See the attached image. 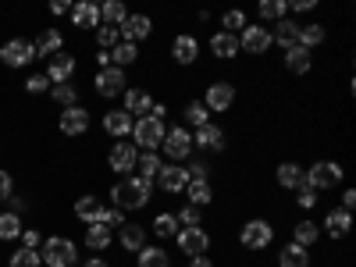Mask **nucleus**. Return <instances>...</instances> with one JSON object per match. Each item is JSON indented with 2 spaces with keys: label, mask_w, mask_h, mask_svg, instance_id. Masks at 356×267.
<instances>
[{
  "label": "nucleus",
  "mask_w": 356,
  "mask_h": 267,
  "mask_svg": "<svg viewBox=\"0 0 356 267\" xmlns=\"http://www.w3.org/2000/svg\"><path fill=\"white\" fill-rule=\"evenodd\" d=\"M86 129H89V111L86 107H65L61 111V132L65 136H86Z\"/></svg>",
  "instance_id": "obj_15"
},
{
  "label": "nucleus",
  "mask_w": 356,
  "mask_h": 267,
  "mask_svg": "<svg viewBox=\"0 0 356 267\" xmlns=\"http://www.w3.org/2000/svg\"><path fill=\"white\" fill-rule=\"evenodd\" d=\"M93 86H97V93L104 97V100H111V97H122L125 89H129V79H125V72L122 68H100L97 72V79H93Z\"/></svg>",
  "instance_id": "obj_8"
},
{
  "label": "nucleus",
  "mask_w": 356,
  "mask_h": 267,
  "mask_svg": "<svg viewBox=\"0 0 356 267\" xmlns=\"http://www.w3.org/2000/svg\"><path fill=\"white\" fill-rule=\"evenodd\" d=\"M193 146H200V150H211V154H218V150H225V132H221L218 125H203V129H196V136H193Z\"/></svg>",
  "instance_id": "obj_22"
},
{
  "label": "nucleus",
  "mask_w": 356,
  "mask_h": 267,
  "mask_svg": "<svg viewBox=\"0 0 356 267\" xmlns=\"http://www.w3.org/2000/svg\"><path fill=\"white\" fill-rule=\"evenodd\" d=\"M239 50H246V54H253V57L267 54V50H271V33H267L264 25H246L243 36H239Z\"/></svg>",
  "instance_id": "obj_11"
},
{
  "label": "nucleus",
  "mask_w": 356,
  "mask_h": 267,
  "mask_svg": "<svg viewBox=\"0 0 356 267\" xmlns=\"http://www.w3.org/2000/svg\"><path fill=\"white\" fill-rule=\"evenodd\" d=\"M0 61H4L8 68H25L29 61H36V50L25 40H11V43L0 47Z\"/></svg>",
  "instance_id": "obj_10"
},
{
  "label": "nucleus",
  "mask_w": 356,
  "mask_h": 267,
  "mask_svg": "<svg viewBox=\"0 0 356 267\" xmlns=\"http://www.w3.org/2000/svg\"><path fill=\"white\" fill-rule=\"evenodd\" d=\"M50 11H54V15H72V4H68V0H54Z\"/></svg>",
  "instance_id": "obj_56"
},
{
  "label": "nucleus",
  "mask_w": 356,
  "mask_h": 267,
  "mask_svg": "<svg viewBox=\"0 0 356 267\" xmlns=\"http://www.w3.org/2000/svg\"><path fill=\"white\" fill-rule=\"evenodd\" d=\"M22 243H25V250H40V243H43V239H40V232L25 228V232H22Z\"/></svg>",
  "instance_id": "obj_52"
},
{
  "label": "nucleus",
  "mask_w": 356,
  "mask_h": 267,
  "mask_svg": "<svg viewBox=\"0 0 356 267\" xmlns=\"http://www.w3.org/2000/svg\"><path fill=\"white\" fill-rule=\"evenodd\" d=\"M324 36H328V33H324V25H300V47L303 50H314V47H321L324 43Z\"/></svg>",
  "instance_id": "obj_38"
},
{
  "label": "nucleus",
  "mask_w": 356,
  "mask_h": 267,
  "mask_svg": "<svg viewBox=\"0 0 356 267\" xmlns=\"http://www.w3.org/2000/svg\"><path fill=\"white\" fill-rule=\"evenodd\" d=\"M321 228L328 232L332 239H346L349 228H353V214H346V211H328V214H324V225H321Z\"/></svg>",
  "instance_id": "obj_24"
},
{
  "label": "nucleus",
  "mask_w": 356,
  "mask_h": 267,
  "mask_svg": "<svg viewBox=\"0 0 356 267\" xmlns=\"http://www.w3.org/2000/svg\"><path fill=\"white\" fill-rule=\"evenodd\" d=\"M317 235H321V225H314V221L307 218V221H300V225L292 228V243L303 246V250H310V246L317 243Z\"/></svg>",
  "instance_id": "obj_30"
},
{
  "label": "nucleus",
  "mask_w": 356,
  "mask_h": 267,
  "mask_svg": "<svg viewBox=\"0 0 356 267\" xmlns=\"http://www.w3.org/2000/svg\"><path fill=\"white\" fill-rule=\"evenodd\" d=\"M182 118H186V122H189L193 129H203V125H211V111H207L203 104H189Z\"/></svg>",
  "instance_id": "obj_43"
},
{
  "label": "nucleus",
  "mask_w": 356,
  "mask_h": 267,
  "mask_svg": "<svg viewBox=\"0 0 356 267\" xmlns=\"http://www.w3.org/2000/svg\"><path fill=\"white\" fill-rule=\"evenodd\" d=\"M186 175H189V182H207V175H211V168H207L203 161H196L193 168H186Z\"/></svg>",
  "instance_id": "obj_51"
},
{
  "label": "nucleus",
  "mask_w": 356,
  "mask_h": 267,
  "mask_svg": "<svg viewBox=\"0 0 356 267\" xmlns=\"http://www.w3.org/2000/svg\"><path fill=\"white\" fill-rule=\"evenodd\" d=\"M86 246H89V250H97V253H104V250L111 246V228H107V225H89V232H86Z\"/></svg>",
  "instance_id": "obj_36"
},
{
  "label": "nucleus",
  "mask_w": 356,
  "mask_h": 267,
  "mask_svg": "<svg viewBox=\"0 0 356 267\" xmlns=\"http://www.w3.org/2000/svg\"><path fill=\"white\" fill-rule=\"evenodd\" d=\"M72 72H75V57H72V54H57V57H50V68H47L50 86L68 82V79H72Z\"/></svg>",
  "instance_id": "obj_21"
},
{
  "label": "nucleus",
  "mask_w": 356,
  "mask_h": 267,
  "mask_svg": "<svg viewBox=\"0 0 356 267\" xmlns=\"http://www.w3.org/2000/svg\"><path fill=\"white\" fill-rule=\"evenodd\" d=\"M164 122H157V118H150V114H146V118H139V122L132 125V136H136V146H143V150L146 154H154L157 150V146L164 143Z\"/></svg>",
  "instance_id": "obj_4"
},
{
  "label": "nucleus",
  "mask_w": 356,
  "mask_h": 267,
  "mask_svg": "<svg viewBox=\"0 0 356 267\" xmlns=\"http://www.w3.org/2000/svg\"><path fill=\"white\" fill-rule=\"evenodd\" d=\"M75 218H82L86 225H100L104 203H100L97 196H79V200H75Z\"/></svg>",
  "instance_id": "obj_25"
},
{
  "label": "nucleus",
  "mask_w": 356,
  "mask_h": 267,
  "mask_svg": "<svg viewBox=\"0 0 356 267\" xmlns=\"http://www.w3.org/2000/svg\"><path fill=\"white\" fill-rule=\"evenodd\" d=\"M43 264V257H40V250H18V253H11V267H40Z\"/></svg>",
  "instance_id": "obj_44"
},
{
  "label": "nucleus",
  "mask_w": 356,
  "mask_h": 267,
  "mask_svg": "<svg viewBox=\"0 0 356 267\" xmlns=\"http://www.w3.org/2000/svg\"><path fill=\"white\" fill-rule=\"evenodd\" d=\"M8 200H11V214H18V218H22V211H25V200H22V196H8Z\"/></svg>",
  "instance_id": "obj_58"
},
{
  "label": "nucleus",
  "mask_w": 356,
  "mask_h": 267,
  "mask_svg": "<svg viewBox=\"0 0 356 267\" xmlns=\"http://www.w3.org/2000/svg\"><path fill=\"white\" fill-rule=\"evenodd\" d=\"M136 264H139V267H171L164 246H143L139 257H136Z\"/></svg>",
  "instance_id": "obj_31"
},
{
  "label": "nucleus",
  "mask_w": 356,
  "mask_h": 267,
  "mask_svg": "<svg viewBox=\"0 0 356 267\" xmlns=\"http://www.w3.org/2000/svg\"><path fill=\"white\" fill-rule=\"evenodd\" d=\"M175 221H178V228H200V221H203V211H200V207H193V203H186L182 211L175 214Z\"/></svg>",
  "instance_id": "obj_40"
},
{
  "label": "nucleus",
  "mask_w": 356,
  "mask_h": 267,
  "mask_svg": "<svg viewBox=\"0 0 356 267\" xmlns=\"http://www.w3.org/2000/svg\"><path fill=\"white\" fill-rule=\"evenodd\" d=\"M136 61H139V47L136 43H118L111 50V65L122 68V72H125V65H136Z\"/></svg>",
  "instance_id": "obj_35"
},
{
  "label": "nucleus",
  "mask_w": 356,
  "mask_h": 267,
  "mask_svg": "<svg viewBox=\"0 0 356 267\" xmlns=\"http://www.w3.org/2000/svg\"><path fill=\"white\" fill-rule=\"evenodd\" d=\"M164 157H171V164H178V161H186V157H193V132L189 129H168L164 132Z\"/></svg>",
  "instance_id": "obj_6"
},
{
  "label": "nucleus",
  "mask_w": 356,
  "mask_h": 267,
  "mask_svg": "<svg viewBox=\"0 0 356 267\" xmlns=\"http://www.w3.org/2000/svg\"><path fill=\"white\" fill-rule=\"evenodd\" d=\"M275 178H278L282 189H300V186L307 182V168H300L296 161H282L278 171H275Z\"/></svg>",
  "instance_id": "obj_20"
},
{
  "label": "nucleus",
  "mask_w": 356,
  "mask_h": 267,
  "mask_svg": "<svg viewBox=\"0 0 356 267\" xmlns=\"http://www.w3.org/2000/svg\"><path fill=\"white\" fill-rule=\"evenodd\" d=\"M314 8H317V0H296V4H292V11H300V15H307Z\"/></svg>",
  "instance_id": "obj_55"
},
{
  "label": "nucleus",
  "mask_w": 356,
  "mask_h": 267,
  "mask_svg": "<svg viewBox=\"0 0 356 267\" xmlns=\"http://www.w3.org/2000/svg\"><path fill=\"white\" fill-rule=\"evenodd\" d=\"M125 114H139V118H146V114H150V107H154V97L150 93H146V89H125Z\"/></svg>",
  "instance_id": "obj_23"
},
{
  "label": "nucleus",
  "mask_w": 356,
  "mask_h": 267,
  "mask_svg": "<svg viewBox=\"0 0 356 267\" xmlns=\"http://www.w3.org/2000/svg\"><path fill=\"white\" fill-rule=\"evenodd\" d=\"M186 196H189L193 207H200V211H203V207L214 200V189H211V182H189L186 186Z\"/></svg>",
  "instance_id": "obj_37"
},
{
  "label": "nucleus",
  "mask_w": 356,
  "mask_h": 267,
  "mask_svg": "<svg viewBox=\"0 0 356 267\" xmlns=\"http://www.w3.org/2000/svg\"><path fill=\"white\" fill-rule=\"evenodd\" d=\"M72 18L79 29H100V4H89V0H79L72 8Z\"/></svg>",
  "instance_id": "obj_26"
},
{
  "label": "nucleus",
  "mask_w": 356,
  "mask_h": 267,
  "mask_svg": "<svg viewBox=\"0 0 356 267\" xmlns=\"http://www.w3.org/2000/svg\"><path fill=\"white\" fill-rule=\"evenodd\" d=\"M175 243H178V250L193 260V257H207V250H211V235H207L203 225L200 228H178Z\"/></svg>",
  "instance_id": "obj_7"
},
{
  "label": "nucleus",
  "mask_w": 356,
  "mask_h": 267,
  "mask_svg": "<svg viewBox=\"0 0 356 267\" xmlns=\"http://www.w3.org/2000/svg\"><path fill=\"white\" fill-rule=\"evenodd\" d=\"M157 186H161L164 193H186L189 175H186V168H182V164H164V168H161V175H157Z\"/></svg>",
  "instance_id": "obj_14"
},
{
  "label": "nucleus",
  "mask_w": 356,
  "mask_h": 267,
  "mask_svg": "<svg viewBox=\"0 0 356 267\" xmlns=\"http://www.w3.org/2000/svg\"><path fill=\"white\" fill-rule=\"evenodd\" d=\"M25 89H29L33 97H40V93H47V89H50V79H47V75H29Z\"/></svg>",
  "instance_id": "obj_50"
},
{
  "label": "nucleus",
  "mask_w": 356,
  "mask_h": 267,
  "mask_svg": "<svg viewBox=\"0 0 356 267\" xmlns=\"http://www.w3.org/2000/svg\"><path fill=\"white\" fill-rule=\"evenodd\" d=\"M232 104H235V86L232 82H211V86H207L203 107L211 111V114H225Z\"/></svg>",
  "instance_id": "obj_9"
},
{
  "label": "nucleus",
  "mask_w": 356,
  "mask_h": 267,
  "mask_svg": "<svg viewBox=\"0 0 356 267\" xmlns=\"http://www.w3.org/2000/svg\"><path fill=\"white\" fill-rule=\"evenodd\" d=\"M61 33H57V29H47V33L33 43V50H36V57H47V61H50V57H57V54H61Z\"/></svg>",
  "instance_id": "obj_28"
},
{
  "label": "nucleus",
  "mask_w": 356,
  "mask_h": 267,
  "mask_svg": "<svg viewBox=\"0 0 356 267\" xmlns=\"http://www.w3.org/2000/svg\"><path fill=\"white\" fill-rule=\"evenodd\" d=\"M150 118H157V122H164V118H168V104H154V107H150Z\"/></svg>",
  "instance_id": "obj_57"
},
{
  "label": "nucleus",
  "mask_w": 356,
  "mask_h": 267,
  "mask_svg": "<svg viewBox=\"0 0 356 267\" xmlns=\"http://www.w3.org/2000/svg\"><path fill=\"white\" fill-rule=\"evenodd\" d=\"M296 203H300L303 211H314V207H317V189H310V186L303 182L300 189H296Z\"/></svg>",
  "instance_id": "obj_48"
},
{
  "label": "nucleus",
  "mask_w": 356,
  "mask_h": 267,
  "mask_svg": "<svg viewBox=\"0 0 356 267\" xmlns=\"http://www.w3.org/2000/svg\"><path fill=\"white\" fill-rule=\"evenodd\" d=\"M125 18H129V8L122 4V0H107V4H100V22L104 25L114 29V25H122Z\"/></svg>",
  "instance_id": "obj_33"
},
{
  "label": "nucleus",
  "mask_w": 356,
  "mask_h": 267,
  "mask_svg": "<svg viewBox=\"0 0 356 267\" xmlns=\"http://www.w3.org/2000/svg\"><path fill=\"white\" fill-rule=\"evenodd\" d=\"M11 189H15L11 175H8V171H0V200H8V196H11Z\"/></svg>",
  "instance_id": "obj_53"
},
{
  "label": "nucleus",
  "mask_w": 356,
  "mask_h": 267,
  "mask_svg": "<svg viewBox=\"0 0 356 267\" xmlns=\"http://www.w3.org/2000/svg\"><path fill=\"white\" fill-rule=\"evenodd\" d=\"M342 164L339 161H317V164H310V171H307V186L310 189H335L339 182H342Z\"/></svg>",
  "instance_id": "obj_3"
},
{
  "label": "nucleus",
  "mask_w": 356,
  "mask_h": 267,
  "mask_svg": "<svg viewBox=\"0 0 356 267\" xmlns=\"http://www.w3.org/2000/svg\"><path fill=\"white\" fill-rule=\"evenodd\" d=\"M267 33H271V43H278V47H285V50L300 47V25H296L292 18L275 22V29H267Z\"/></svg>",
  "instance_id": "obj_16"
},
{
  "label": "nucleus",
  "mask_w": 356,
  "mask_h": 267,
  "mask_svg": "<svg viewBox=\"0 0 356 267\" xmlns=\"http://www.w3.org/2000/svg\"><path fill=\"white\" fill-rule=\"evenodd\" d=\"M22 235V218L18 214H0V239H18Z\"/></svg>",
  "instance_id": "obj_42"
},
{
  "label": "nucleus",
  "mask_w": 356,
  "mask_h": 267,
  "mask_svg": "<svg viewBox=\"0 0 356 267\" xmlns=\"http://www.w3.org/2000/svg\"><path fill=\"white\" fill-rule=\"evenodd\" d=\"M122 246L129 253H139L146 246V228L143 225H122Z\"/></svg>",
  "instance_id": "obj_32"
},
{
  "label": "nucleus",
  "mask_w": 356,
  "mask_h": 267,
  "mask_svg": "<svg viewBox=\"0 0 356 267\" xmlns=\"http://www.w3.org/2000/svg\"><path fill=\"white\" fill-rule=\"evenodd\" d=\"M132 114H125V111H107L104 114V132L107 136H114V139H125V136H132Z\"/></svg>",
  "instance_id": "obj_19"
},
{
  "label": "nucleus",
  "mask_w": 356,
  "mask_h": 267,
  "mask_svg": "<svg viewBox=\"0 0 356 267\" xmlns=\"http://www.w3.org/2000/svg\"><path fill=\"white\" fill-rule=\"evenodd\" d=\"M260 18H267V22H282L285 18V11H289V4L285 0H260Z\"/></svg>",
  "instance_id": "obj_39"
},
{
  "label": "nucleus",
  "mask_w": 356,
  "mask_h": 267,
  "mask_svg": "<svg viewBox=\"0 0 356 267\" xmlns=\"http://www.w3.org/2000/svg\"><path fill=\"white\" fill-rule=\"evenodd\" d=\"M100 225H107V228H122V225H125V211H118V207H104Z\"/></svg>",
  "instance_id": "obj_49"
},
{
  "label": "nucleus",
  "mask_w": 356,
  "mask_h": 267,
  "mask_svg": "<svg viewBox=\"0 0 356 267\" xmlns=\"http://www.w3.org/2000/svg\"><path fill=\"white\" fill-rule=\"evenodd\" d=\"M211 54L218 57V61H235L243 50H239V36H232V33H214L211 36Z\"/></svg>",
  "instance_id": "obj_17"
},
{
  "label": "nucleus",
  "mask_w": 356,
  "mask_h": 267,
  "mask_svg": "<svg viewBox=\"0 0 356 267\" xmlns=\"http://www.w3.org/2000/svg\"><path fill=\"white\" fill-rule=\"evenodd\" d=\"M239 243H243L246 250H267V246L275 243V228H271V221H264V218L246 221L243 232H239Z\"/></svg>",
  "instance_id": "obj_5"
},
{
  "label": "nucleus",
  "mask_w": 356,
  "mask_h": 267,
  "mask_svg": "<svg viewBox=\"0 0 356 267\" xmlns=\"http://www.w3.org/2000/svg\"><path fill=\"white\" fill-rule=\"evenodd\" d=\"M171 57H175L178 65H196V57H200V43H196V36H189V33L175 36V43H171Z\"/></svg>",
  "instance_id": "obj_18"
},
{
  "label": "nucleus",
  "mask_w": 356,
  "mask_h": 267,
  "mask_svg": "<svg viewBox=\"0 0 356 267\" xmlns=\"http://www.w3.org/2000/svg\"><path fill=\"white\" fill-rule=\"evenodd\" d=\"M154 232L161 235V239H171V235H178V221H175V214H157V218H154Z\"/></svg>",
  "instance_id": "obj_45"
},
{
  "label": "nucleus",
  "mask_w": 356,
  "mask_h": 267,
  "mask_svg": "<svg viewBox=\"0 0 356 267\" xmlns=\"http://www.w3.org/2000/svg\"><path fill=\"white\" fill-rule=\"evenodd\" d=\"M189 267H214V260H211V257H193Z\"/></svg>",
  "instance_id": "obj_59"
},
{
  "label": "nucleus",
  "mask_w": 356,
  "mask_h": 267,
  "mask_svg": "<svg viewBox=\"0 0 356 267\" xmlns=\"http://www.w3.org/2000/svg\"><path fill=\"white\" fill-rule=\"evenodd\" d=\"M50 97H54L57 104H65V107H75V100H79V89H75L72 82H61V86H50Z\"/></svg>",
  "instance_id": "obj_41"
},
{
  "label": "nucleus",
  "mask_w": 356,
  "mask_h": 267,
  "mask_svg": "<svg viewBox=\"0 0 356 267\" xmlns=\"http://www.w3.org/2000/svg\"><path fill=\"white\" fill-rule=\"evenodd\" d=\"M136 161H139L136 143H114V146H111V154H107V164H111V171H118V175L136 171Z\"/></svg>",
  "instance_id": "obj_12"
},
{
  "label": "nucleus",
  "mask_w": 356,
  "mask_h": 267,
  "mask_svg": "<svg viewBox=\"0 0 356 267\" xmlns=\"http://www.w3.org/2000/svg\"><path fill=\"white\" fill-rule=\"evenodd\" d=\"M82 267H107V260H104V257H89Z\"/></svg>",
  "instance_id": "obj_60"
},
{
  "label": "nucleus",
  "mask_w": 356,
  "mask_h": 267,
  "mask_svg": "<svg viewBox=\"0 0 356 267\" xmlns=\"http://www.w3.org/2000/svg\"><path fill=\"white\" fill-rule=\"evenodd\" d=\"M97 43H100L104 50H114L118 43H122V36H118V29H111V25H100V29H97Z\"/></svg>",
  "instance_id": "obj_47"
},
{
  "label": "nucleus",
  "mask_w": 356,
  "mask_h": 267,
  "mask_svg": "<svg viewBox=\"0 0 356 267\" xmlns=\"http://www.w3.org/2000/svg\"><path fill=\"white\" fill-rule=\"evenodd\" d=\"M40 257H43V264H50V267H75V264H79L75 243H72V239H61V235L47 239L43 250H40Z\"/></svg>",
  "instance_id": "obj_2"
},
{
  "label": "nucleus",
  "mask_w": 356,
  "mask_h": 267,
  "mask_svg": "<svg viewBox=\"0 0 356 267\" xmlns=\"http://www.w3.org/2000/svg\"><path fill=\"white\" fill-rule=\"evenodd\" d=\"M150 33H154V22L146 18V15H129V18L122 22V29H118L122 43H143Z\"/></svg>",
  "instance_id": "obj_13"
},
{
  "label": "nucleus",
  "mask_w": 356,
  "mask_h": 267,
  "mask_svg": "<svg viewBox=\"0 0 356 267\" xmlns=\"http://www.w3.org/2000/svg\"><path fill=\"white\" fill-rule=\"evenodd\" d=\"M161 168H164V161H161L157 154H143V157L136 161V175H139V178H146V182H157Z\"/></svg>",
  "instance_id": "obj_34"
},
{
  "label": "nucleus",
  "mask_w": 356,
  "mask_h": 267,
  "mask_svg": "<svg viewBox=\"0 0 356 267\" xmlns=\"http://www.w3.org/2000/svg\"><path fill=\"white\" fill-rule=\"evenodd\" d=\"M342 211H346V214H353V211H356V193H353V189H346V193H342Z\"/></svg>",
  "instance_id": "obj_54"
},
{
  "label": "nucleus",
  "mask_w": 356,
  "mask_h": 267,
  "mask_svg": "<svg viewBox=\"0 0 356 267\" xmlns=\"http://www.w3.org/2000/svg\"><path fill=\"white\" fill-rule=\"evenodd\" d=\"M285 68H289L292 75H307V72L314 68V57H310V50H303V47H292V50H285Z\"/></svg>",
  "instance_id": "obj_27"
},
{
  "label": "nucleus",
  "mask_w": 356,
  "mask_h": 267,
  "mask_svg": "<svg viewBox=\"0 0 356 267\" xmlns=\"http://www.w3.org/2000/svg\"><path fill=\"white\" fill-rule=\"evenodd\" d=\"M278 267H310V253H307L303 246L289 243V246H282V253H278Z\"/></svg>",
  "instance_id": "obj_29"
},
{
  "label": "nucleus",
  "mask_w": 356,
  "mask_h": 267,
  "mask_svg": "<svg viewBox=\"0 0 356 267\" xmlns=\"http://www.w3.org/2000/svg\"><path fill=\"white\" fill-rule=\"evenodd\" d=\"M250 22H246V15L243 11H225V18H221V33H232L235 36V29H246Z\"/></svg>",
  "instance_id": "obj_46"
},
{
  "label": "nucleus",
  "mask_w": 356,
  "mask_h": 267,
  "mask_svg": "<svg viewBox=\"0 0 356 267\" xmlns=\"http://www.w3.org/2000/svg\"><path fill=\"white\" fill-rule=\"evenodd\" d=\"M154 196V182H146V178L132 175V178H122V182L111 186V200L118 211H143L146 203Z\"/></svg>",
  "instance_id": "obj_1"
}]
</instances>
